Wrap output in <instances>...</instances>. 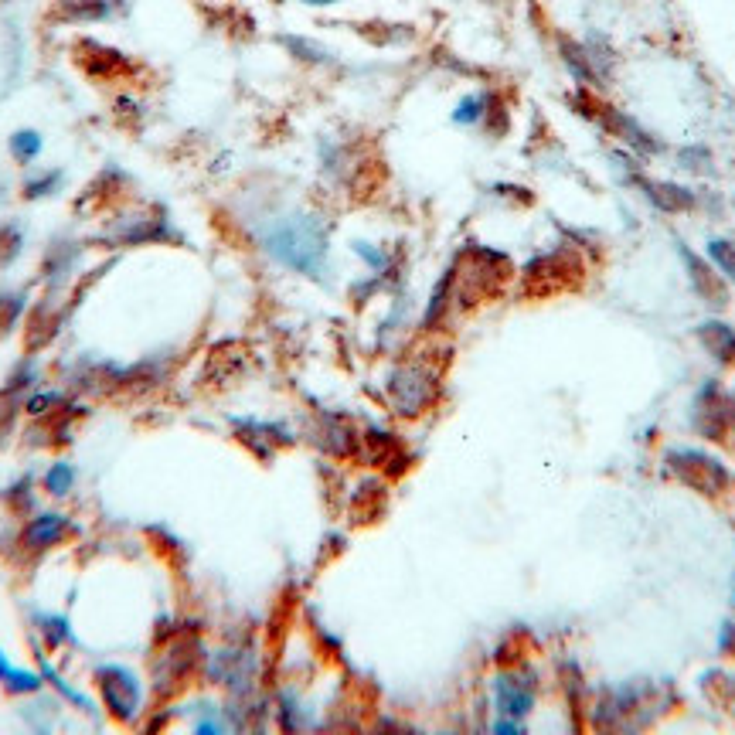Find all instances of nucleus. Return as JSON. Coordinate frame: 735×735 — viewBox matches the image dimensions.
<instances>
[{
  "label": "nucleus",
  "mask_w": 735,
  "mask_h": 735,
  "mask_svg": "<svg viewBox=\"0 0 735 735\" xmlns=\"http://www.w3.org/2000/svg\"><path fill=\"white\" fill-rule=\"evenodd\" d=\"M266 249L283 266L300 269L307 276H317L327 263V232L324 225L307 215H293L276 222L266 232Z\"/></svg>",
  "instance_id": "1"
},
{
  "label": "nucleus",
  "mask_w": 735,
  "mask_h": 735,
  "mask_svg": "<svg viewBox=\"0 0 735 735\" xmlns=\"http://www.w3.org/2000/svg\"><path fill=\"white\" fill-rule=\"evenodd\" d=\"M667 467H671V473L681 484H688L691 490H698L705 497L725 494L735 484L732 470L722 460H715V456L701 450H671L667 453Z\"/></svg>",
  "instance_id": "2"
},
{
  "label": "nucleus",
  "mask_w": 735,
  "mask_h": 735,
  "mask_svg": "<svg viewBox=\"0 0 735 735\" xmlns=\"http://www.w3.org/2000/svg\"><path fill=\"white\" fill-rule=\"evenodd\" d=\"M579 256H572V252H552V256H542L535 259L528 269H525V293H531V297H552V293L559 290H572V286L579 283Z\"/></svg>",
  "instance_id": "3"
},
{
  "label": "nucleus",
  "mask_w": 735,
  "mask_h": 735,
  "mask_svg": "<svg viewBox=\"0 0 735 735\" xmlns=\"http://www.w3.org/2000/svg\"><path fill=\"white\" fill-rule=\"evenodd\" d=\"M99 684H103L106 691V705L113 708L116 715H133L140 705V688H137V678H133L126 667H103L99 671Z\"/></svg>",
  "instance_id": "4"
},
{
  "label": "nucleus",
  "mask_w": 735,
  "mask_h": 735,
  "mask_svg": "<svg viewBox=\"0 0 735 735\" xmlns=\"http://www.w3.org/2000/svg\"><path fill=\"white\" fill-rule=\"evenodd\" d=\"M684 263H688L691 286H695V293L701 300L712 303V307H725V303H729V286H725L722 273H715L705 259H698L695 252H688V249H684Z\"/></svg>",
  "instance_id": "5"
},
{
  "label": "nucleus",
  "mask_w": 735,
  "mask_h": 735,
  "mask_svg": "<svg viewBox=\"0 0 735 735\" xmlns=\"http://www.w3.org/2000/svg\"><path fill=\"white\" fill-rule=\"evenodd\" d=\"M698 337L715 361H722L725 368L735 365V331L729 324H722V320H708V324H701Z\"/></svg>",
  "instance_id": "6"
},
{
  "label": "nucleus",
  "mask_w": 735,
  "mask_h": 735,
  "mask_svg": "<svg viewBox=\"0 0 735 735\" xmlns=\"http://www.w3.org/2000/svg\"><path fill=\"white\" fill-rule=\"evenodd\" d=\"M497 691V708H501L504 715H525L531 708V688L514 678H497L494 684Z\"/></svg>",
  "instance_id": "7"
},
{
  "label": "nucleus",
  "mask_w": 735,
  "mask_h": 735,
  "mask_svg": "<svg viewBox=\"0 0 735 735\" xmlns=\"http://www.w3.org/2000/svg\"><path fill=\"white\" fill-rule=\"evenodd\" d=\"M65 531H69V525L62 521V514H41V518L28 531V542L35 548H45V545H55Z\"/></svg>",
  "instance_id": "8"
},
{
  "label": "nucleus",
  "mask_w": 735,
  "mask_h": 735,
  "mask_svg": "<svg viewBox=\"0 0 735 735\" xmlns=\"http://www.w3.org/2000/svg\"><path fill=\"white\" fill-rule=\"evenodd\" d=\"M647 191H650V198H654V205L664 211H684L695 205V198L684 188H678V184H647Z\"/></svg>",
  "instance_id": "9"
},
{
  "label": "nucleus",
  "mask_w": 735,
  "mask_h": 735,
  "mask_svg": "<svg viewBox=\"0 0 735 735\" xmlns=\"http://www.w3.org/2000/svg\"><path fill=\"white\" fill-rule=\"evenodd\" d=\"M708 256H712V263L718 266V273H722L725 280L735 283V242L712 239V242H708Z\"/></svg>",
  "instance_id": "10"
},
{
  "label": "nucleus",
  "mask_w": 735,
  "mask_h": 735,
  "mask_svg": "<svg viewBox=\"0 0 735 735\" xmlns=\"http://www.w3.org/2000/svg\"><path fill=\"white\" fill-rule=\"evenodd\" d=\"M72 484H75V470L69 467V463H55V467L45 473V487L58 497L69 494Z\"/></svg>",
  "instance_id": "11"
},
{
  "label": "nucleus",
  "mask_w": 735,
  "mask_h": 735,
  "mask_svg": "<svg viewBox=\"0 0 735 735\" xmlns=\"http://www.w3.org/2000/svg\"><path fill=\"white\" fill-rule=\"evenodd\" d=\"M11 150H14V157H21V160H31V157H38V150H41V140H38V133H31V130L18 133V137H14V143H11Z\"/></svg>",
  "instance_id": "12"
},
{
  "label": "nucleus",
  "mask_w": 735,
  "mask_h": 735,
  "mask_svg": "<svg viewBox=\"0 0 735 735\" xmlns=\"http://www.w3.org/2000/svg\"><path fill=\"white\" fill-rule=\"evenodd\" d=\"M480 106H484V99H480V96H467V99H463V103H460V109H456V113H453V120L456 123H477L480 120V116H484L487 113V109H480Z\"/></svg>",
  "instance_id": "13"
},
{
  "label": "nucleus",
  "mask_w": 735,
  "mask_h": 735,
  "mask_svg": "<svg viewBox=\"0 0 735 735\" xmlns=\"http://www.w3.org/2000/svg\"><path fill=\"white\" fill-rule=\"evenodd\" d=\"M307 4H334V0H307Z\"/></svg>",
  "instance_id": "14"
}]
</instances>
